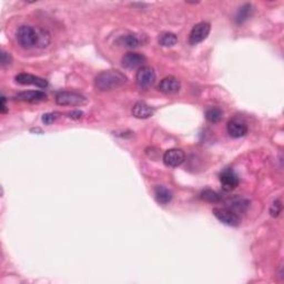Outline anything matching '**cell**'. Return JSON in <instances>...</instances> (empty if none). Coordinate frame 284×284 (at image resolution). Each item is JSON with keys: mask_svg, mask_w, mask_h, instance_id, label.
Masks as SVG:
<instances>
[{"mask_svg": "<svg viewBox=\"0 0 284 284\" xmlns=\"http://www.w3.org/2000/svg\"><path fill=\"white\" fill-rule=\"evenodd\" d=\"M127 82V77L119 70H105L95 78V86L100 91H110Z\"/></svg>", "mask_w": 284, "mask_h": 284, "instance_id": "cell-1", "label": "cell"}, {"mask_svg": "<svg viewBox=\"0 0 284 284\" xmlns=\"http://www.w3.org/2000/svg\"><path fill=\"white\" fill-rule=\"evenodd\" d=\"M16 38H17L20 47L25 48V49H30V48H34L36 46L38 47V29H35L31 26H20L17 30V34H16Z\"/></svg>", "mask_w": 284, "mask_h": 284, "instance_id": "cell-2", "label": "cell"}, {"mask_svg": "<svg viewBox=\"0 0 284 284\" xmlns=\"http://www.w3.org/2000/svg\"><path fill=\"white\" fill-rule=\"evenodd\" d=\"M56 102L59 105H82L88 102L87 98L78 92L60 91L56 95Z\"/></svg>", "mask_w": 284, "mask_h": 284, "instance_id": "cell-3", "label": "cell"}, {"mask_svg": "<svg viewBox=\"0 0 284 284\" xmlns=\"http://www.w3.org/2000/svg\"><path fill=\"white\" fill-rule=\"evenodd\" d=\"M213 214L223 224H226L229 226H238L240 224L241 219L239 217V214L235 213L231 209L226 208V206H224V208H214Z\"/></svg>", "mask_w": 284, "mask_h": 284, "instance_id": "cell-4", "label": "cell"}, {"mask_svg": "<svg viewBox=\"0 0 284 284\" xmlns=\"http://www.w3.org/2000/svg\"><path fill=\"white\" fill-rule=\"evenodd\" d=\"M211 26L209 22H199L196 26L192 28L191 32H190V37H189V42L190 44H198L208 38V36L210 34Z\"/></svg>", "mask_w": 284, "mask_h": 284, "instance_id": "cell-5", "label": "cell"}, {"mask_svg": "<svg viewBox=\"0 0 284 284\" xmlns=\"http://www.w3.org/2000/svg\"><path fill=\"white\" fill-rule=\"evenodd\" d=\"M137 84L141 89H148L155 83L156 71L151 67H141L137 71Z\"/></svg>", "mask_w": 284, "mask_h": 284, "instance_id": "cell-6", "label": "cell"}, {"mask_svg": "<svg viewBox=\"0 0 284 284\" xmlns=\"http://www.w3.org/2000/svg\"><path fill=\"white\" fill-rule=\"evenodd\" d=\"M185 160V155L181 149H170L167 150L163 155V162L167 167L177 168L183 163Z\"/></svg>", "mask_w": 284, "mask_h": 284, "instance_id": "cell-7", "label": "cell"}, {"mask_svg": "<svg viewBox=\"0 0 284 284\" xmlns=\"http://www.w3.org/2000/svg\"><path fill=\"white\" fill-rule=\"evenodd\" d=\"M220 182L224 191H233L239 185V177L232 169H225L220 174Z\"/></svg>", "mask_w": 284, "mask_h": 284, "instance_id": "cell-8", "label": "cell"}, {"mask_svg": "<svg viewBox=\"0 0 284 284\" xmlns=\"http://www.w3.org/2000/svg\"><path fill=\"white\" fill-rule=\"evenodd\" d=\"M226 131H228L231 138L239 139V138H242L246 135L247 127L244 121L240 119H232L226 124Z\"/></svg>", "mask_w": 284, "mask_h": 284, "instance_id": "cell-9", "label": "cell"}, {"mask_svg": "<svg viewBox=\"0 0 284 284\" xmlns=\"http://www.w3.org/2000/svg\"><path fill=\"white\" fill-rule=\"evenodd\" d=\"M158 88H159V90L162 93H164V95H174V93H178L180 91L181 83L176 77L169 76L161 80V82L159 83V87Z\"/></svg>", "mask_w": 284, "mask_h": 284, "instance_id": "cell-10", "label": "cell"}, {"mask_svg": "<svg viewBox=\"0 0 284 284\" xmlns=\"http://www.w3.org/2000/svg\"><path fill=\"white\" fill-rule=\"evenodd\" d=\"M16 81L18 83L23 84V86H29V84H32V86H36L38 88H47L48 87V81L44 80L43 78H40V77L30 75V74H19L16 76Z\"/></svg>", "mask_w": 284, "mask_h": 284, "instance_id": "cell-11", "label": "cell"}, {"mask_svg": "<svg viewBox=\"0 0 284 284\" xmlns=\"http://www.w3.org/2000/svg\"><path fill=\"white\" fill-rule=\"evenodd\" d=\"M145 57L138 52H128L122 57V66L127 69L141 68L145 62Z\"/></svg>", "mask_w": 284, "mask_h": 284, "instance_id": "cell-12", "label": "cell"}, {"mask_svg": "<svg viewBox=\"0 0 284 284\" xmlns=\"http://www.w3.org/2000/svg\"><path fill=\"white\" fill-rule=\"evenodd\" d=\"M46 93L39 90L22 91L16 95V99L19 101H25V102H39V101L46 100Z\"/></svg>", "mask_w": 284, "mask_h": 284, "instance_id": "cell-13", "label": "cell"}, {"mask_svg": "<svg viewBox=\"0 0 284 284\" xmlns=\"http://www.w3.org/2000/svg\"><path fill=\"white\" fill-rule=\"evenodd\" d=\"M153 113H155V109L142 101L137 102L132 108V115L138 119H148L153 116Z\"/></svg>", "mask_w": 284, "mask_h": 284, "instance_id": "cell-14", "label": "cell"}, {"mask_svg": "<svg viewBox=\"0 0 284 284\" xmlns=\"http://www.w3.org/2000/svg\"><path fill=\"white\" fill-rule=\"evenodd\" d=\"M155 198L158 203H160L162 205H165L171 202L173 194L171 192V190H169L168 188H165L163 185H158L155 188Z\"/></svg>", "mask_w": 284, "mask_h": 284, "instance_id": "cell-15", "label": "cell"}, {"mask_svg": "<svg viewBox=\"0 0 284 284\" xmlns=\"http://www.w3.org/2000/svg\"><path fill=\"white\" fill-rule=\"evenodd\" d=\"M118 43L125 48H138L139 46H141V43H143V40H142V38L139 35L129 34L119 38Z\"/></svg>", "mask_w": 284, "mask_h": 284, "instance_id": "cell-16", "label": "cell"}, {"mask_svg": "<svg viewBox=\"0 0 284 284\" xmlns=\"http://www.w3.org/2000/svg\"><path fill=\"white\" fill-rule=\"evenodd\" d=\"M253 13V7L250 3H245L241 8H239L237 16H235V21H237L238 25H241L245 21V20L249 19L251 17V15Z\"/></svg>", "mask_w": 284, "mask_h": 284, "instance_id": "cell-17", "label": "cell"}, {"mask_svg": "<svg viewBox=\"0 0 284 284\" xmlns=\"http://www.w3.org/2000/svg\"><path fill=\"white\" fill-rule=\"evenodd\" d=\"M246 206H247V201L243 200V199H240V198H233L232 200H229L228 202H226V208L231 209L238 214L240 212H243V211H245Z\"/></svg>", "mask_w": 284, "mask_h": 284, "instance_id": "cell-18", "label": "cell"}, {"mask_svg": "<svg viewBox=\"0 0 284 284\" xmlns=\"http://www.w3.org/2000/svg\"><path fill=\"white\" fill-rule=\"evenodd\" d=\"M223 112L221 109L212 107L205 111V119L211 123H218L222 120Z\"/></svg>", "mask_w": 284, "mask_h": 284, "instance_id": "cell-19", "label": "cell"}, {"mask_svg": "<svg viewBox=\"0 0 284 284\" xmlns=\"http://www.w3.org/2000/svg\"><path fill=\"white\" fill-rule=\"evenodd\" d=\"M178 42V37L172 32H165L160 37L159 43L163 47H173Z\"/></svg>", "mask_w": 284, "mask_h": 284, "instance_id": "cell-20", "label": "cell"}, {"mask_svg": "<svg viewBox=\"0 0 284 284\" xmlns=\"http://www.w3.org/2000/svg\"><path fill=\"white\" fill-rule=\"evenodd\" d=\"M201 199L206 202H210V203H217V202L221 201V197L219 196V193L210 189L203 190L201 192Z\"/></svg>", "mask_w": 284, "mask_h": 284, "instance_id": "cell-21", "label": "cell"}, {"mask_svg": "<svg viewBox=\"0 0 284 284\" xmlns=\"http://www.w3.org/2000/svg\"><path fill=\"white\" fill-rule=\"evenodd\" d=\"M281 211H282V202L281 200H275L273 203H272L271 205V208H270V214H271V217H273V218H277L280 216V213H281Z\"/></svg>", "mask_w": 284, "mask_h": 284, "instance_id": "cell-22", "label": "cell"}, {"mask_svg": "<svg viewBox=\"0 0 284 284\" xmlns=\"http://www.w3.org/2000/svg\"><path fill=\"white\" fill-rule=\"evenodd\" d=\"M58 113H46V115L42 116V121L44 124L50 125L58 119Z\"/></svg>", "mask_w": 284, "mask_h": 284, "instance_id": "cell-23", "label": "cell"}, {"mask_svg": "<svg viewBox=\"0 0 284 284\" xmlns=\"http://www.w3.org/2000/svg\"><path fill=\"white\" fill-rule=\"evenodd\" d=\"M10 62H11L10 55L7 54V52H5V51H2V54H1V64H2V67L7 66V64H9Z\"/></svg>", "mask_w": 284, "mask_h": 284, "instance_id": "cell-24", "label": "cell"}, {"mask_svg": "<svg viewBox=\"0 0 284 284\" xmlns=\"http://www.w3.org/2000/svg\"><path fill=\"white\" fill-rule=\"evenodd\" d=\"M82 115H83L82 112L79 111V110H77V111H72V112H70L68 116L70 117L71 119H80V118L82 117Z\"/></svg>", "mask_w": 284, "mask_h": 284, "instance_id": "cell-25", "label": "cell"}, {"mask_svg": "<svg viewBox=\"0 0 284 284\" xmlns=\"http://www.w3.org/2000/svg\"><path fill=\"white\" fill-rule=\"evenodd\" d=\"M0 110L2 113L7 112V105H6V97H1V107H0Z\"/></svg>", "mask_w": 284, "mask_h": 284, "instance_id": "cell-26", "label": "cell"}]
</instances>
